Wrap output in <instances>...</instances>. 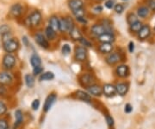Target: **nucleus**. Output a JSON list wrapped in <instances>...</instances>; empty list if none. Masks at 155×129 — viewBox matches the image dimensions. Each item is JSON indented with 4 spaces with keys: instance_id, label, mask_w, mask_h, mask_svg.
I'll use <instances>...</instances> for the list:
<instances>
[{
    "instance_id": "1",
    "label": "nucleus",
    "mask_w": 155,
    "mask_h": 129,
    "mask_svg": "<svg viewBox=\"0 0 155 129\" xmlns=\"http://www.w3.org/2000/svg\"><path fill=\"white\" fill-rule=\"evenodd\" d=\"M19 47H20L19 41L17 38H14V37H11L9 40L3 43L4 51H5L6 53H9V54L14 53V52L18 51Z\"/></svg>"
},
{
    "instance_id": "2",
    "label": "nucleus",
    "mask_w": 155,
    "mask_h": 129,
    "mask_svg": "<svg viewBox=\"0 0 155 129\" xmlns=\"http://www.w3.org/2000/svg\"><path fill=\"white\" fill-rule=\"evenodd\" d=\"M17 63V58L16 56H13L12 54L6 53L5 56H3V60H2V66L5 69L6 71H9L13 69L14 67L16 66Z\"/></svg>"
},
{
    "instance_id": "3",
    "label": "nucleus",
    "mask_w": 155,
    "mask_h": 129,
    "mask_svg": "<svg viewBox=\"0 0 155 129\" xmlns=\"http://www.w3.org/2000/svg\"><path fill=\"white\" fill-rule=\"evenodd\" d=\"M41 21V13L38 11H33L26 19V23L28 26L36 27Z\"/></svg>"
},
{
    "instance_id": "4",
    "label": "nucleus",
    "mask_w": 155,
    "mask_h": 129,
    "mask_svg": "<svg viewBox=\"0 0 155 129\" xmlns=\"http://www.w3.org/2000/svg\"><path fill=\"white\" fill-rule=\"evenodd\" d=\"M14 82L13 75L8 71H1L0 72V85L4 86H11Z\"/></svg>"
},
{
    "instance_id": "5",
    "label": "nucleus",
    "mask_w": 155,
    "mask_h": 129,
    "mask_svg": "<svg viewBox=\"0 0 155 129\" xmlns=\"http://www.w3.org/2000/svg\"><path fill=\"white\" fill-rule=\"evenodd\" d=\"M79 82L81 85H83L84 87L88 88L91 85H94L95 83V78L92 75L88 73L83 74L80 77H79Z\"/></svg>"
},
{
    "instance_id": "6",
    "label": "nucleus",
    "mask_w": 155,
    "mask_h": 129,
    "mask_svg": "<svg viewBox=\"0 0 155 129\" xmlns=\"http://www.w3.org/2000/svg\"><path fill=\"white\" fill-rule=\"evenodd\" d=\"M87 56H88V52H87V50L85 49V47L79 46V47L76 48V50H75V57H76L78 61L84 62L87 59Z\"/></svg>"
},
{
    "instance_id": "7",
    "label": "nucleus",
    "mask_w": 155,
    "mask_h": 129,
    "mask_svg": "<svg viewBox=\"0 0 155 129\" xmlns=\"http://www.w3.org/2000/svg\"><path fill=\"white\" fill-rule=\"evenodd\" d=\"M56 100H57V96H56L55 94H54V93L48 96L46 98V100H45L44 106H43V111L46 113L48 112L50 109L52 108L53 105L55 103Z\"/></svg>"
},
{
    "instance_id": "8",
    "label": "nucleus",
    "mask_w": 155,
    "mask_h": 129,
    "mask_svg": "<svg viewBox=\"0 0 155 129\" xmlns=\"http://www.w3.org/2000/svg\"><path fill=\"white\" fill-rule=\"evenodd\" d=\"M103 94L109 98H112L116 95V86L110 84V83H106L103 87Z\"/></svg>"
},
{
    "instance_id": "9",
    "label": "nucleus",
    "mask_w": 155,
    "mask_h": 129,
    "mask_svg": "<svg viewBox=\"0 0 155 129\" xmlns=\"http://www.w3.org/2000/svg\"><path fill=\"white\" fill-rule=\"evenodd\" d=\"M35 42L37 43V44L39 46H41L43 49H48V47H49L48 41L46 39V37L43 36V34L39 32L35 36Z\"/></svg>"
},
{
    "instance_id": "10",
    "label": "nucleus",
    "mask_w": 155,
    "mask_h": 129,
    "mask_svg": "<svg viewBox=\"0 0 155 129\" xmlns=\"http://www.w3.org/2000/svg\"><path fill=\"white\" fill-rule=\"evenodd\" d=\"M86 89L89 95H91L96 97H99L103 95V88H101L99 85H91Z\"/></svg>"
},
{
    "instance_id": "11",
    "label": "nucleus",
    "mask_w": 155,
    "mask_h": 129,
    "mask_svg": "<svg viewBox=\"0 0 155 129\" xmlns=\"http://www.w3.org/2000/svg\"><path fill=\"white\" fill-rule=\"evenodd\" d=\"M15 116V123L13 126V128L17 129L23 122V113L21 109H17L14 113Z\"/></svg>"
},
{
    "instance_id": "12",
    "label": "nucleus",
    "mask_w": 155,
    "mask_h": 129,
    "mask_svg": "<svg viewBox=\"0 0 155 129\" xmlns=\"http://www.w3.org/2000/svg\"><path fill=\"white\" fill-rule=\"evenodd\" d=\"M23 12V7L22 6V5L20 4H15L11 7V11H10V13L12 17H20Z\"/></svg>"
},
{
    "instance_id": "13",
    "label": "nucleus",
    "mask_w": 155,
    "mask_h": 129,
    "mask_svg": "<svg viewBox=\"0 0 155 129\" xmlns=\"http://www.w3.org/2000/svg\"><path fill=\"white\" fill-rule=\"evenodd\" d=\"M116 73L119 77L125 78V77H127V75H128V74H129V69H128V67H127V65L122 64V65H119L118 67L116 68Z\"/></svg>"
},
{
    "instance_id": "14",
    "label": "nucleus",
    "mask_w": 155,
    "mask_h": 129,
    "mask_svg": "<svg viewBox=\"0 0 155 129\" xmlns=\"http://www.w3.org/2000/svg\"><path fill=\"white\" fill-rule=\"evenodd\" d=\"M98 40L102 44H112L115 42V36L111 33H104L98 37Z\"/></svg>"
},
{
    "instance_id": "15",
    "label": "nucleus",
    "mask_w": 155,
    "mask_h": 129,
    "mask_svg": "<svg viewBox=\"0 0 155 129\" xmlns=\"http://www.w3.org/2000/svg\"><path fill=\"white\" fill-rule=\"evenodd\" d=\"M116 94H118L120 96H126V94L128 91V84L125 82H120L116 85Z\"/></svg>"
},
{
    "instance_id": "16",
    "label": "nucleus",
    "mask_w": 155,
    "mask_h": 129,
    "mask_svg": "<svg viewBox=\"0 0 155 129\" xmlns=\"http://www.w3.org/2000/svg\"><path fill=\"white\" fill-rule=\"evenodd\" d=\"M120 61H121V56L117 52L110 53L106 58V62L110 65H114V64H116V63L120 62Z\"/></svg>"
},
{
    "instance_id": "17",
    "label": "nucleus",
    "mask_w": 155,
    "mask_h": 129,
    "mask_svg": "<svg viewBox=\"0 0 155 129\" xmlns=\"http://www.w3.org/2000/svg\"><path fill=\"white\" fill-rule=\"evenodd\" d=\"M76 98L80 100V101H84V102H90L91 101V96L89 95L87 92H84L83 90H78L75 93Z\"/></svg>"
},
{
    "instance_id": "18",
    "label": "nucleus",
    "mask_w": 155,
    "mask_h": 129,
    "mask_svg": "<svg viewBox=\"0 0 155 129\" xmlns=\"http://www.w3.org/2000/svg\"><path fill=\"white\" fill-rule=\"evenodd\" d=\"M91 33L97 37H100L101 35L106 33L105 29L102 24H94L91 29Z\"/></svg>"
},
{
    "instance_id": "19",
    "label": "nucleus",
    "mask_w": 155,
    "mask_h": 129,
    "mask_svg": "<svg viewBox=\"0 0 155 129\" xmlns=\"http://www.w3.org/2000/svg\"><path fill=\"white\" fill-rule=\"evenodd\" d=\"M150 33H151V30L148 25H143L142 28L140 29V30L138 32L139 38L141 40H144L147 38L149 37Z\"/></svg>"
},
{
    "instance_id": "20",
    "label": "nucleus",
    "mask_w": 155,
    "mask_h": 129,
    "mask_svg": "<svg viewBox=\"0 0 155 129\" xmlns=\"http://www.w3.org/2000/svg\"><path fill=\"white\" fill-rule=\"evenodd\" d=\"M84 3L82 0H70L69 2V7L72 11L83 8Z\"/></svg>"
},
{
    "instance_id": "21",
    "label": "nucleus",
    "mask_w": 155,
    "mask_h": 129,
    "mask_svg": "<svg viewBox=\"0 0 155 129\" xmlns=\"http://www.w3.org/2000/svg\"><path fill=\"white\" fill-rule=\"evenodd\" d=\"M49 26L54 30H60V19L56 16H52L49 19Z\"/></svg>"
},
{
    "instance_id": "22",
    "label": "nucleus",
    "mask_w": 155,
    "mask_h": 129,
    "mask_svg": "<svg viewBox=\"0 0 155 129\" xmlns=\"http://www.w3.org/2000/svg\"><path fill=\"white\" fill-rule=\"evenodd\" d=\"M24 81H25V84L26 86L29 88V89H32L34 86H35V76L31 74H26L25 76H24Z\"/></svg>"
},
{
    "instance_id": "23",
    "label": "nucleus",
    "mask_w": 155,
    "mask_h": 129,
    "mask_svg": "<svg viewBox=\"0 0 155 129\" xmlns=\"http://www.w3.org/2000/svg\"><path fill=\"white\" fill-rule=\"evenodd\" d=\"M113 51L112 44H101L99 46V51L103 54H110Z\"/></svg>"
},
{
    "instance_id": "24",
    "label": "nucleus",
    "mask_w": 155,
    "mask_h": 129,
    "mask_svg": "<svg viewBox=\"0 0 155 129\" xmlns=\"http://www.w3.org/2000/svg\"><path fill=\"white\" fill-rule=\"evenodd\" d=\"M54 78V74L53 72H50V71H48V72H45V73H42L40 77H39V81L40 82H48V81H51Z\"/></svg>"
},
{
    "instance_id": "25",
    "label": "nucleus",
    "mask_w": 155,
    "mask_h": 129,
    "mask_svg": "<svg viewBox=\"0 0 155 129\" xmlns=\"http://www.w3.org/2000/svg\"><path fill=\"white\" fill-rule=\"evenodd\" d=\"M30 63L31 65L33 66V68L39 67V66H41V57L36 55V54H33L31 57H30Z\"/></svg>"
},
{
    "instance_id": "26",
    "label": "nucleus",
    "mask_w": 155,
    "mask_h": 129,
    "mask_svg": "<svg viewBox=\"0 0 155 129\" xmlns=\"http://www.w3.org/2000/svg\"><path fill=\"white\" fill-rule=\"evenodd\" d=\"M70 36H71V37H72V39L76 40V41H79V40L81 39V37H82V35H81L80 30L78 28H76V27L70 32Z\"/></svg>"
},
{
    "instance_id": "27",
    "label": "nucleus",
    "mask_w": 155,
    "mask_h": 129,
    "mask_svg": "<svg viewBox=\"0 0 155 129\" xmlns=\"http://www.w3.org/2000/svg\"><path fill=\"white\" fill-rule=\"evenodd\" d=\"M45 33H46V36H47L48 39L54 40L56 37V31L55 30H54L50 26H48V27L46 28Z\"/></svg>"
},
{
    "instance_id": "28",
    "label": "nucleus",
    "mask_w": 155,
    "mask_h": 129,
    "mask_svg": "<svg viewBox=\"0 0 155 129\" xmlns=\"http://www.w3.org/2000/svg\"><path fill=\"white\" fill-rule=\"evenodd\" d=\"M137 14L140 17H146L149 14V10L146 6H141L137 10Z\"/></svg>"
},
{
    "instance_id": "29",
    "label": "nucleus",
    "mask_w": 155,
    "mask_h": 129,
    "mask_svg": "<svg viewBox=\"0 0 155 129\" xmlns=\"http://www.w3.org/2000/svg\"><path fill=\"white\" fill-rule=\"evenodd\" d=\"M65 20H66V23H67V31H68V32H71L72 30L75 28V26H74V22H73L72 17H67L65 18Z\"/></svg>"
},
{
    "instance_id": "30",
    "label": "nucleus",
    "mask_w": 155,
    "mask_h": 129,
    "mask_svg": "<svg viewBox=\"0 0 155 129\" xmlns=\"http://www.w3.org/2000/svg\"><path fill=\"white\" fill-rule=\"evenodd\" d=\"M8 112V106L3 100H0V117L4 116Z\"/></svg>"
},
{
    "instance_id": "31",
    "label": "nucleus",
    "mask_w": 155,
    "mask_h": 129,
    "mask_svg": "<svg viewBox=\"0 0 155 129\" xmlns=\"http://www.w3.org/2000/svg\"><path fill=\"white\" fill-rule=\"evenodd\" d=\"M142 26H143L142 23L137 21L136 23H134L130 25V29H131V30L133 32H139L140 30V29L142 28Z\"/></svg>"
},
{
    "instance_id": "32",
    "label": "nucleus",
    "mask_w": 155,
    "mask_h": 129,
    "mask_svg": "<svg viewBox=\"0 0 155 129\" xmlns=\"http://www.w3.org/2000/svg\"><path fill=\"white\" fill-rule=\"evenodd\" d=\"M127 21L128 23V24H133L134 23H136L138 20V17L137 16L135 15V14H134V13H130V14H128L127 17Z\"/></svg>"
},
{
    "instance_id": "33",
    "label": "nucleus",
    "mask_w": 155,
    "mask_h": 129,
    "mask_svg": "<svg viewBox=\"0 0 155 129\" xmlns=\"http://www.w3.org/2000/svg\"><path fill=\"white\" fill-rule=\"evenodd\" d=\"M0 129H10L7 120L5 118H2V117L0 118Z\"/></svg>"
},
{
    "instance_id": "34",
    "label": "nucleus",
    "mask_w": 155,
    "mask_h": 129,
    "mask_svg": "<svg viewBox=\"0 0 155 129\" xmlns=\"http://www.w3.org/2000/svg\"><path fill=\"white\" fill-rule=\"evenodd\" d=\"M72 13L74 14V16L77 17V18L84 17V8L78 9V10H76V11H73Z\"/></svg>"
},
{
    "instance_id": "35",
    "label": "nucleus",
    "mask_w": 155,
    "mask_h": 129,
    "mask_svg": "<svg viewBox=\"0 0 155 129\" xmlns=\"http://www.w3.org/2000/svg\"><path fill=\"white\" fill-rule=\"evenodd\" d=\"M60 30L61 31H67V23L65 18H61L60 19Z\"/></svg>"
},
{
    "instance_id": "36",
    "label": "nucleus",
    "mask_w": 155,
    "mask_h": 129,
    "mask_svg": "<svg viewBox=\"0 0 155 129\" xmlns=\"http://www.w3.org/2000/svg\"><path fill=\"white\" fill-rule=\"evenodd\" d=\"M8 94V89L6 86L0 85V97H5Z\"/></svg>"
},
{
    "instance_id": "37",
    "label": "nucleus",
    "mask_w": 155,
    "mask_h": 129,
    "mask_svg": "<svg viewBox=\"0 0 155 129\" xmlns=\"http://www.w3.org/2000/svg\"><path fill=\"white\" fill-rule=\"evenodd\" d=\"M62 53L65 56H67L71 53V47L69 44H64L62 46Z\"/></svg>"
},
{
    "instance_id": "38",
    "label": "nucleus",
    "mask_w": 155,
    "mask_h": 129,
    "mask_svg": "<svg viewBox=\"0 0 155 129\" xmlns=\"http://www.w3.org/2000/svg\"><path fill=\"white\" fill-rule=\"evenodd\" d=\"M7 33H10V27L8 25H6V24L2 25L1 28H0V34H1V36L5 35Z\"/></svg>"
},
{
    "instance_id": "39",
    "label": "nucleus",
    "mask_w": 155,
    "mask_h": 129,
    "mask_svg": "<svg viewBox=\"0 0 155 129\" xmlns=\"http://www.w3.org/2000/svg\"><path fill=\"white\" fill-rule=\"evenodd\" d=\"M40 105H41V102H40V100L39 99H35L32 101V104H31V107L33 109L34 111H36L38 110V108L40 107Z\"/></svg>"
},
{
    "instance_id": "40",
    "label": "nucleus",
    "mask_w": 155,
    "mask_h": 129,
    "mask_svg": "<svg viewBox=\"0 0 155 129\" xmlns=\"http://www.w3.org/2000/svg\"><path fill=\"white\" fill-rule=\"evenodd\" d=\"M43 73V68L41 66H39V67H35L33 68V75H41Z\"/></svg>"
},
{
    "instance_id": "41",
    "label": "nucleus",
    "mask_w": 155,
    "mask_h": 129,
    "mask_svg": "<svg viewBox=\"0 0 155 129\" xmlns=\"http://www.w3.org/2000/svg\"><path fill=\"white\" fill-rule=\"evenodd\" d=\"M114 10L116 11V13H118V14H122L123 11H124V6L122 5V4H117L115 5L114 7Z\"/></svg>"
},
{
    "instance_id": "42",
    "label": "nucleus",
    "mask_w": 155,
    "mask_h": 129,
    "mask_svg": "<svg viewBox=\"0 0 155 129\" xmlns=\"http://www.w3.org/2000/svg\"><path fill=\"white\" fill-rule=\"evenodd\" d=\"M105 120L109 127H112L114 125V119L112 118V116H110V114L105 115Z\"/></svg>"
},
{
    "instance_id": "43",
    "label": "nucleus",
    "mask_w": 155,
    "mask_h": 129,
    "mask_svg": "<svg viewBox=\"0 0 155 129\" xmlns=\"http://www.w3.org/2000/svg\"><path fill=\"white\" fill-rule=\"evenodd\" d=\"M79 42L84 45V46H85V47H91L92 44L89 42L88 40L86 39V38H84V37H81V39L79 40Z\"/></svg>"
},
{
    "instance_id": "44",
    "label": "nucleus",
    "mask_w": 155,
    "mask_h": 129,
    "mask_svg": "<svg viewBox=\"0 0 155 129\" xmlns=\"http://www.w3.org/2000/svg\"><path fill=\"white\" fill-rule=\"evenodd\" d=\"M105 6L108 9H112L114 7V1L113 0H108V1H106Z\"/></svg>"
},
{
    "instance_id": "45",
    "label": "nucleus",
    "mask_w": 155,
    "mask_h": 129,
    "mask_svg": "<svg viewBox=\"0 0 155 129\" xmlns=\"http://www.w3.org/2000/svg\"><path fill=\"white\" fill-rule=\"evenodd\" d=\"M132 110H133V107H132V106L130 105V104H126L125 105V108H124V111H125V113H129L132 112Z\"/></svg>"
},
{
    "instance_id": "46",
    "label": "nucleus",
    "mask_w": 155,
    "mask_h": 129,
    "mask_svg": "<svg viewBox=\"0 0 155 129\" xmlns=\"http://www.w3.org/2000/svg\"><path fill=\"white\" fill-rule=\"evenodd\" d=\"M148 6L151 10L155 11V0H148Z\"/></svg>"
},
{
    "instance_id": "47",
    "label": "nucleus",
    "mask_w": 155,
    "mask_h": 129,
    "mask_svg": "<svg viewBox=\"0 0 155 129\" xmlns=\"http://www.w3.org/2000/svg\"><path fill=\"white\" fill-rule=\"evenodd\" d=\"M128 51L130 53H133L134 51V44L133 42H130L129 44H128Z\"/></svg>"
},
{
    "instance_id": "48",
    "label": "nucleus",
    "mask_w": 155,
    "mask_h": 129,
    "mask_svg": "<svg viewBox=\"0 0 155 129\" xmlns=\"http://www.w3.org/2000/svg\"><path fill=\"white\" fill-rule=\"evenodd\" d=\"M103 11V8H102V6H96L94 8V11L96 12V13H100L101 11Z\"/></svg>"
},
{
    "instance_id": "49",
    "label": "nucleus",
    "mask_w": 155,
    "mask_h": 129,
    "mask_svg": "<svg viewBox=\"0 0 155 129\" xmlns=\"http://www.w3.org/2000/svg\"><path fill=\"white\" fill-rule=\"evenodd\" d=\"M78 21H79V22L81 23H87V21H86V19L84 18V17H78V18H77Z\"/></svg>"
}]
</instances>
